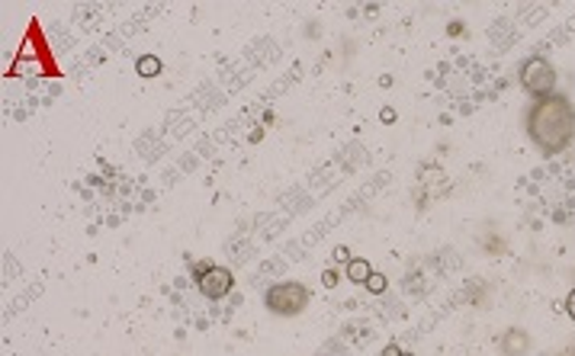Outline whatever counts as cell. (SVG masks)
Instances as JSON below:
<instances>
[{
	"label": "cell",
	"mask_w": 575,
	"mask_h": 356,
	"mask_svg": "<svg viewBox=\"0 0 575 356\" xmlns=\"http://www.w3.org/2000/svg\"><path fill=\"white\" fill-rule=\"evenodd\" d=\"M527 135L546 157L569 149L575 139V106L569 103V96L553 93L537 100L527 110Z\"/></svg>",
	"instance_id": "obj_1"
},
{
	"label": "cell",
	"mask_w": 575,
	"mask_h": 356,
	"mask_svg": "<svg viewBox=\"0 0 575 356\" xmlns=\"http://www.w3.org/2000/svg\"><path fill=\"white\" fill-rule=\"evenodd\" d=\"M264 305L271 315L280 318H296L300 312H305L309 305V289L296 279H286V283H273L271 289L264 293Z\"/></svg>",
	"instance_id": "obj_2"
},
{
	"label": "cell",
	"mask_w": 575,
	"mask_h": 356,
	"mask_svg": "<svg viewBox=\"0 0 575 356\" xmlns=\"http://www.w3.org/2000/svg\"><path fill=\"white\" fill-rule=\"evenodd\" d=\"M521 88L527 90L531 96L544 100V96H553V88H556V71L553 64L541 55L527 59L521 64Z\"/></svg>",
	"instance_id": "obj_3"
},
{
	"label": "cell",
	"mask_w": 575,
	"mask_h": 356,
	"mask_svg": "<svg viewBox=\"0 0 575 356\" xmlns=\"http://www.w3.org/2000/svg\"><path fill=\"white\" fill-rule=\"evenodd\" d=\"M193 279H196L200 293L210 298V302H219V298H225L229 293H232V286H235V276H232V269L215 267V264H210V261H200V264L193 267Z\"/></svg>",
	"instance_id": "obj_4"
},
{
	"label": "cell",
	"mask_w": 575,
	"mask_h": 356,
	"mask_svg": "<svg viewBox=\"0 0 575 356\" xmlns=\"http://www.w3.org/2000/svg\"><path fill=\"white\" fill-rule=\"evenodd\" d=\"M344 276H347L354 286H366V283H370V276H373V267H370V261H364V257H354V261H347Z\"/></svg>",
	"instance_id": "obj_5"
},
{
	"label": "cell",
	"mask_w": 575,
	"mask_h": 356,
	"mask_svg": "<svg viewBox=\"0 0 575 356\" xmlns=\"http://www.w3.org/2000/svg\"><path fill=\"white\" fill-rule=\"evenodd\" d=\"M135 71H139L142 78H158V74H161V61L154 59V55H142V59L135 61Z\"/></svg>",
	"instance_id": "obj_6"
},
{
	"label": "cell",
	"mask_w": 575,
	"mask_h": 356,
	"mask_svg": "<svg viewBox=\"0 0 575 356\" xmlns=\"http://www.w3.org/2000/svg\"><path fill=\"white\" fill-rule=\"evenodd\" d=\"M386 286H390V283H386V276H383V273H373L364 289L366 293H373V296H383V293H386Z\"/></svg>",
	"instance_id": "obj_7"
},
{
	"label": "cell",
	"mask_w": 575,
	"mask_h": 356,
	"mask_svg": "<svg viewBox=\"0 0 575 356\" xmlns=\"http://www.w3.org/2000/svg\"><path fill=\"white\" fill-rule=\"evenodd\" d=\"M322 286H325V289H334V286H337V269H325V273H322Z\"/></svg>",
	"instance_id": "obj_8"
},
{
	"label": "cell",
	"mask_w": 575,
	"mask_h": 356,
	"mask_svg": "<svg viewBox=\"0 0 575 356\" xmlns=\"http://www.w3.org/2000/svg\"><path fill=\"white\" fill-rule=\"evenodd\" d=\"M566 312H569V318L575 322V289L569 293V298H566Z\"/></svg>",
	"instance_id": "obj_9"
},
{
	"label": "cell",
	"mask_w": 575,
	"mask_h": 356,
	"mask_svg": "<svg viewBox=\"0 0 575 356\" xmlns=\"http://www.w3.org/2000/svg\"><path fill=\"white\" fill-rule=\"evenodd\" d=\"M383 356H402V350L395 344H390V347H383Z\"/></svg>",
	"instance_id": "obj_10"
},
{
	"label": "cell",
	"mask_w": 575,
	"mask_h": 356,
	"mask_svg": "<svg viewBox=\"0 0 575 356\" xmlns=\"http://www.w3.org/2000/svg\"><path fill=\"white\" fill-rule=\"evenodd\" d=\"M402 356H412V354H402Z\"/></svg>",
	"instance_id": "obj_11"
}]
</instances>
